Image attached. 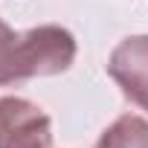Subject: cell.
Wrapping results in <instances>:
<instances>
[{
    "instance_id": "cell-1",
    "label": "cell",
    "mask_w": 148,
    "mask_h": 148,
    "mask_svg": "<svg viewBox=\"0 0 148 148\" xmlns=\"http://www.w3.org/2000/svg\"><path fill=\"white\" fill-rule=\"evenodd\" d=\"M52 122L49 116L23 96L0 99V148H49Z\"/></svg>"
},
{
    "instance_id": "cell-2",
    "label": "cell",
    "mask_w": 148,
    "mask_h": 148,
    "mask_svg": "<svg viewBox=\"0 0 148 148\" xmlns=\"http://www.w3.org/2000/svg\"><path fill=\"white\" fill-rule=\"evenodd\" d=\"M108 76L119 84L122 96L148 113V35L119 41L108 58Z\"/></svg>"
},
{
    "instance_id": "cell-3",
    "label": "cell",
    "mask_w": 148,
    "mask_h": 148,
    "mask_svg": "<svg viewBox=\"0 0 148 148\" xmlns=\"http://www.w3.org/2000/svg\"><path fill=\"white\" fill-rule=\"evenodd\" d=\"M96 148H148V119L134 113L119 116L102 131Z\"/></svg>"
},
{
    "instance_id": "cell-4",
    "label": "cell",
    "mask_w": 148,
    "mask_h": 148,
    "mask_svg": "<svg viewBox=\"0 0 148 148\" xmlns=\"http://www.w3.org/2000/svg\"><path fill=\"white\" fill-rule=\"evenodd\" d=\"M21 82H26L23 41H21V32H15L0 18V87L3 84H21Z\"/></svg>"
}]
</instances>
